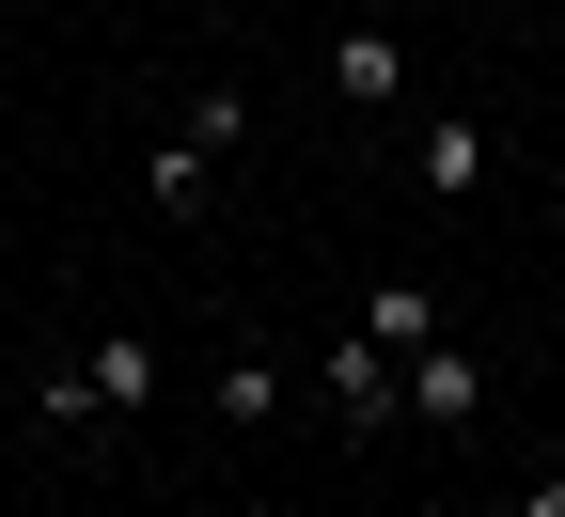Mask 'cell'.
Returning <instances> with one entry per match:
<instances>
[{
	"instance_id": "obj_2",
	"label": "cell",
	"mask_w": 565,
	"mask_h": 517,
	"mask_svg": "<svg viewBox=\"0 0 565 517\" xmlns=\"http://www.w3.org/2000/svg\"><path fill=\"white\" fill-rule=\"evenodd\" d=\"M315 392H330V423H393V408H408V360H393L377 330H345V345L315 360Z\"/></svg>"
},
{
	"instance_id": "obj_9",
	"label": "cell",
	"mask_w": 565,
	"mask_h": 517,
	"mask_svg": "<svg viewBox=\"0 0 565 517\" xmlns=\"http://www.w3.org/2000/svg\"><path fill=\"white\" fill-rule=\"evenodd\" d=\"M204 408H221V423H236V439H252V423H267V408H282V360H221V377H204Z\"/></svg>"
},
{
	"instance_id": "obj_7",
	"label": "cell",
	"mask_w": 565,
	"mask_h": 517,
	"mask_svg": "<svg viewBox=\"0 0 565 517\" xmlns=\"http://www.w3.org/2000/svg\"><path fill=\"white\" fill-rule=\"evenodd\" d=\"M141 189H158V219H204V189H221V158H189V141L158 126V158H141Z\"/></svg>"
},
{
	"instance_id": "obj_10",
	"label": "cell",
	"mask_w": 565,
	"mask_h": 517,
	"mask_svg": "<svg viewBox=\"0 0 565 517\" xmlns=\"http://www.w3.org/2000/svg\"><path fill=\"white\" fill-rule=\"evenodd\" d=\"M519 517H565V471H534V486H519Z\"/></svg>"
},
{
	"instance_id": "obj_3",
	"label": "cell",
	"mask_w": 565,
	"mask_h": 517,
	"mask_svg": "<svg viewBox=\"0 0 565 517\" xmlns=\"http://www.w3.org/2000/svg\"><path fill=\"white\" fill-rule=\"evenodd\" d=\"M408 423H440V439L487 423V360H471L456 330H440V345H408Z\"/></svg>"
},
{
	"instance_id": "obj_5",
	"label": "cell",
	"mask_w": 565,
	"mask_h": 517,
	"mask_svg": "<svg viewBox=\"0 0 565 517\" xmlns=\"http://www.w3.org/2000/svg\"><path fill=\"white\" fill-rule=\"evenodd\" d=\"M408 173H424V204H471V189H487V126H424Z\"/></svg>"
},
{
	"instance_id": "obj_8",
	"label": "cell",
	"mask_w": 565,
	"mask_h": 517,
	"mask_svg": "<svg viewBox=\"0 0 565 517\" xmlns=\"http://www.w3.org/2000/svg\"><path fill=\"white\" fill-rule=\"evenodd\" d=\"M362 330L408 360V345H440V299H424V282H377V299H362Z\"/></svg>"
},
{
	"instance_id": "obj_1",
	"label": "cell",
	"mask_w": 565,
	"mask_h": 517,
	"mask_svg": "<svg viewBox=\"0 0 565 517\" xmlns=\"http://www.w3.org/2000/svg\"><path fill=\"white\" fill-rule=\"evenodd\" d=\"M126 408H158V345L141 330H95L63 377H32V423H126Z\"/></svg>"
},
{
	"instance_id": "obj_4",
	"label": "cell",
	"mask_w": 565,
	"mask_h": 517,
	"mask_svg": "<svg viewBox=\"0 0 565 517\" xmlns=\"http://www.w3.org/2000/svg\"><path fill=\"white\" fill-rule=\"evenodd\" d=\"M330 95H345V110H393V95H408V32H377V17H362V32L330 47Z\"/></svg>"
},
{
	"instance_id": "obj_6",
	"label": "cell",
	"mask_w": 565,
	"mask_h": 517,
	"mask_svg": "<svg viewBox=\"0 0 565 517\" xmlns=\"http://www.w3.org/2000/svg\"><path fill=\"white\" fill-rule=\"evenodd\" d=\"M173 141H189V158H236V141H252V95H236V79H204V95L173 110Z\"/></svg>"
}]
</instances>
